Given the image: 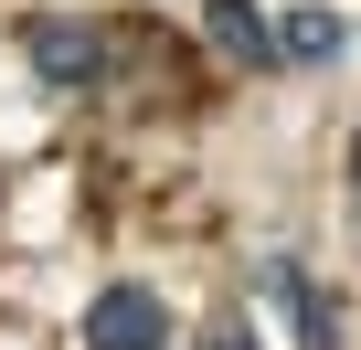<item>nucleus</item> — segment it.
I'll return each mask as SVG.
<instances>
[{
    "instance_id": "nucleus-6",
    "label": "nucleus",
    "mask_w": 361,
    "mask_h": 350,
    "mask_svg": "<svg viewBox=\"0 0 361 350\" xmlns=\"http://www.w3.org/2000/svg\"><path fill=\"white\" fill-rule=\"evenodd\" d=\"M202 350H255V329H213V339H202Z\"/></svg>"
},
{
    "instance_id": "nucleus-2",
    "label": "nucleus",
    "mask_w": 361,
    "mask_h": 350,
    "mask_svg": "<svg viewBox=\"0 0 361 350\" xmlns=\"http://www.w3.org/2000/svg\"><path fill=\"white\" fill-rule=\"evenodd\" d=\"M75 350H170V297H159V287H138V276L96 287V297H85Z\"/></svg>"
},
{
    "instance_id": "nucleus-1",
    "label": "nucleus",
    "mask_w": 361,
    "mask_h": 350,
    "mask_svg": "<svg viewBox=\"0 0 361 350\" xmlns=\"http://www.w3.org/2000/svg\"><path fill=\"white\" fill-rule=\"evenodd\" d=\"M22 54H32V75H43L54 96H96V85L117 75V43H106L96 22H64V11H43V22L22 32Z\"/></svg>"
},
{
    "instance_id": "nucleus-4",
    "label": "nucleus",
    "mask_w": 361,
    "mask_h": 350,
    "mask_svg": "<svg viewBox=\"0 0 361 350\" xmlns=\"http://www.w3.org/2000/svg\"><path fill=\"white\" fill-rule=\"evenodd\" d=\"M266 297H276V308H298V329H308V350H340V308H329V297H319V287H308V276H298L287 255L266 265Z\"/></svg>"
},
{
    "instance_id": "nucleus-5",
    "label": "nucleus",
    "mask_w": 361,
    "mask_h": 350,
    "mask_svg": "<svg viewBox=\"0 0 361 350\" xmlns=\"http://www.w3.org/2000/svg\"><path fill=\"white\" fill-rule=\"evenodd\" d=\"M276 54H298V64H340V54H350V22H340V11H287Z\"/></svg>"
},
{
    "instance_id": "nucleus-3",
    "label": "nucleus",
    "mask_w": 361,
    "mask_h": 350,
    "mask_svg": "<svg viewBox=\"0 0 361 350\" xmlns=\"http://www.w3.org/2000/svg\"><path fill=\"white\" fill-rule=\"evenodd\" d=\"M202 32H213V54H234V64H276V32H266L255 0H202Z\"/></svg>"
}]
</instances>
